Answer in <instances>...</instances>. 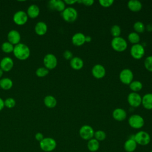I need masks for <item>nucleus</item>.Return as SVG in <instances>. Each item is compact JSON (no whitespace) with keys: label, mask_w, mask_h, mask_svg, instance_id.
I'll return each mask as SVG.
<instances>
[{"label":"nucleus","mask_w":152,"mask_h":152,"mask_svg":"<svg viewBox=\"0 0 152 152\" xmlns=\"http://www.w3.org/2000/svg\"><path fill=\"white\" fill-rule=\"evenodd\" d=\"M26 13L28 18L32 19L36 18L40 14V8L37 5L31 4L28 7Z\"/></svg>","instance_id":"a211bd4d"},{"label":"nucleus","mask_w":152,"mask_h":152,"mask_svg":"<svg viewBox=\"0 0 152 152\" xmlns=\"http://www.w3.org/2000/svg\"><path fill=\"white\" fill-rule=\"evenodd\" d=\"M130 53L133 58L140 59L143 57L145 53L144 48L140 43L133 45L131 48Z\"/></svg>","instance_id":"9d476101"},{"label":"nucleus","mask_w":152,"mask_h":152,"mask_svg":"<svg viewBox=\"0 0 152 152\" xmlns=\"http://www.w3.org/2000/svg\"><path fill=\"white\" fill-rule=\"evenodd\" d=\"M146 29L148 30V31H152V24H149L146 27Z\"/></svg>","instance_id":"c03bdc74"},{"label":"nucleus","mask_w":152,"mask_h":152,"mask_svg":"<svg viewBox=\"0 0 152 152\" xmlns=\"http://www.w3.org/2000/svg\"><path fill=\"white\" fill-rule=\"evenodd\" d=\"M111 46L115 51L121 52L127 48L128 44L123 37L119 36L113 38L111 41Z\"/></svg>","instance_id":"20e7f679"},{"label":"nucleus","mask_w":152,"mask_h":152,"mask_svg":"<svg viewBox=\"0 0 152 152\" xmlns=\"http://www.w3.org/2000/svg\"><path fill=\"white\" fill-rule=\"evenodd\" d=\"M144 64L147 70L152 72V56H147L144 61Z\"/></svg>","instance_id":"c9c22d12"},{"label":"nucleus","mask_w":152,"mask_h":152,"mask_svg":"<svg viewBox=\"0 0 152 152\" xmlns=\"http://www.w3.org/2000/svg\"><path fill=\"white\" fill-rule=\"evenodd\" d=\"M63 56L66 60H71L74 57L72 52L69 50H66L64 51L63 53Z\"/></svg>","instance_id":"4c0bfd02"},{"label":"nucleus","mask_w":152,"mask_h":152,"mask_svg":"<svg viewBox=\"0 0 152 152\" xmlns=\"http://www.w3.org/2000/svg\"><path fill=\"white\" fill-rule=\"evenodd\" d=\"M100 5L103 7H109L113 5V0H100L99 1Z\"/></svg>","instance_id":"e433bc0d"},{"label":"nucleus","mask_w":152,"mask_h":152,"mask_svg":"<svg viewBox=\"0 0 152 152\" xmlns=\"http://www.w3.org/2000/svg\"><path fill=\"white\" fill-rule=\"evenodd\" d=\"M8 42L12 44L14 46L20 43L21 35L19 31L16 30H11L7 34Z\"/></svg>","instance_id":"2eb2a0df"},{"label":"nucleus","mask_w":152,"mask_h":152,"mask_svg":"<svg viewBox=\"0 0 152 152\" xmlns=\"http://www.w3.org/2000/svg\"><path fill=\"white\" fill-rule=\"evenodd\" d=\"M13 86V82L10 78L5 77L0 80V87L4 90H10Z\"/></svg>","instance_id":"a878e982"},{"label":"nucleus","mask_w":152,"mask_h":152,"mask_svg":"<svg viewBox=\"0 0 152 152\" xmlns=\"http://www.w3.org/2000/svg\"><path fill=\"white\" fill-rule=\"evenodd\" d=\"M128 124L129 126L134 129H140L144 125V120L143 118L137 114L131 115L128 119Z\"/></svg>","instance_id":"0eeeda50"},{"label":"nucleus","mask_w":152,"mask_h":152,"mask_svg":"<svg viewBox=\"0 0 152 152\" xmlns=\"http://www.w3.org/2000/svg\"><path fill=\"white\" fill-rule=\"evenodd\" d=\"M128 7L131 11L138 12L142 8V4L138 0H131L128 2Z\"/></svg>","instance_id":"393cba45"},{"label":"nucleus","mask_w":152,"mask_h":152,"mask_svg":"<svg viewBox=\"0 0 152 152\" xmlns=\"http://www.w3.org/2000/svg\"><path fill=\"white\" fill-rule=\"evenodd\" d=\"M34 31L38 36H43L48 31V26L43 21L37 22L34 26Z\"/></svg>","instance_id":"6ab92c4d"},{"label":"nucleus","mask_w":152,"mask_h":152,"mask_svg":"<svg viewBox=\"0 0 152 152\" xmlns=\"http://www.w3.org/2000/svg\"><path fill=\"white\" fill-rule=\"evenodd\" d=\"M127 100L129 104L131 106L137 107L141 104L142 97L138 93L131 92L128 94Z\"/></svg>","instance_id":"f8f14e48"},{"label":"nucleus","mask_w":152,"mask_h":152,"mask_svg":"<svg viewBox=\"0 0 152 152\" xmlns=\"http://www.w3.org/2000/svg\"><path fill=\"white\" fill-rule=\"evenodd\" d=\"M44 138H45V137H44L43 134L41 133V132H37V133L35 134V139H36L37 141L40 142Z\"/></svg>","instance_id":"58836bf2"},{"label":"nucleus","mask_w":152,"mask_h":152,"mask_svg":"<svg viewBox=\"0 0 152 152\" xmlns=\"http://www.w3.org/2000/svg\"><path fill=\"white\" fill-rule=\"evenodd\" d=\"M40 147L42 150L45 152H50L53 151L57 145L56 142L53 138L45 137L39 142Z\"/></svg>","instance_id":"f03ea898"},{"label":"nucleus","mask_w":152,"mask_h":152,"mask_svg":"<svg viewBox=\"0 0 152 152\" xmlns=\"http://www.w3.org/2000/svg\"><path fill=\"white\" fill-rule=\"evenodd\" d=\"M14 65V63L12 59L9 56H5L0 62V68L4 72H9L12 69Z\"/></svg>","instance_id":"ddd939ff"},{"label":"nucleus","mask_w":152,"mask_h":152,"mask_svg":"<svg viewBox=\"0 0 152 152\" xmlns=\"http://www.w3.org/2000/svg\"><path fill=\"white\" fill-rule=\"evenodd\" d=\"M119 77L120 81L123 84L129 85L133 81L134 74L131 69L125 68L120 72Z\"/></svg>","instance_id":"9b49d317"},{"label":"nucleus","mask_w":152,"mask_h":152,"mask_svg":"<svg viewBox=\"0 0 152 152\" xmlns=\"http://www.w3.org/2000/svg\"><path fill=\"white\" fill-rule=\"evenodd\" d=\"M94 131L93 128L88 125H83L79 130V134L81 138L84 140H89L93 138Z\"/></svg>","instance_id":"6e6552de"},{"label":"nucleus","mask_w":152,"mask_h":152,"mask_svg":"<svg viewBox=\"0 0 152 152\" xmlns=\"http://www.w3.org/2000/svg\"><path fill=\"white\" fill-rule=\"evenodd\" d=\"M48 7L51 10L62 12L65 9V4L62 0H51L48 2Z\"/></svg>","instance_id":"4468645a"},{"label":"nucleus","mask_w":152,"mask_h":152,"mask_svg":"<svg viewBox=\"0 0 152 152\" xmlns=\"http://www.w3.org/2000/svg\"><path fill=\"white\" fill-rule=\"evenodd\" d=\"M62 18L68 23H72L76 20L78 17V12L77 10L71 7H66L61 12Z\"/></svg>","instance_id":"7ed1b4c3"},{"label":"nucleus","mask_w":152,"mask_h":152,"mask_svg":"<svg viewBox=\"0 0 152 152\" xmlns=\"http://www.w3.org/2000/svg\"><path fill=\"white\" fill-rule=\"evenodd\" d=\"M134 140L137 144L140 145H147L150 143L151 138L148 132L144 131H140L134 135Z\"/></svg>","instance_id":"39448f33"},{"label":"nucleus","mask_w":152,"mask_h":152,"mask_svg":"<svg viewBox=\"0 0 152 152\" xmlns=\"http://www.w3.org/2000/svg\"><path fill=\"white\" fill-rule=\"evenodd\" d=\"M110 33L113 36V37H119L121 33V27L118 25H113L110 28Z\"/></svg>","instance_id":"72a5a7b5"},{"label":"nucleus","mask_w":152,"mask_h":152,"mask_svg":"<svg viewBox=\"0 0 152 152\" xmlns=\"http://www.w3.org/2000/svg\"><path fill=\"white\" fill-rule=\"evenodd\" d=\"M5 107V104H4V100L0 97V111H1L4 107Z\"/></svg>","instance_id":"79ce46f5"},{"label":"nucleus","mask_w":152,"mask_h":152,"mask_svg":"<svg viewBox=\"0 0 152 152\" xmlns=\"http://www.w3.org/2000/svg\"><path fill=\"white\" fill-rule=\"evenodd\" d=\"M44 66L50 70L56 68L58 64V60L56 56L52 53L46 54L43 59Z\"/></svg>","instance_id":"423d86ee"},{"label":"nucleus","mask_w":152,"mask_h":152,"mask_svg":"<svg viewBox=\"0 0 152 152\" xmlns=\"http://www.w3.org/2000/svg\"><path fill=\"white\" fill-rule=\"evenodd\" d=\"M87 146L88 150L90 151H91V152L97 151L99 150L100 147L99 141H98L94 138H93L88 141Z\"/></svg>","instance_id":"bb28decb"},{"label":"nucleus","mask_w":152,"mask_h":152,"mask_svg":"<svg viewBox=\"0 0 152 152\" xmlns=\"http://www.w3.org/2000/svg\"><path fill=\"white\" fill-rule=\"evenodd\" d=\"M137 147V144L133 138L128 139L124 144V150L126 152H134Z\"/></svg>","instance_id":"5701e85b"},{"label":"nucleus","mask_w":152,"mask_h":152,"mask_svg":"<svg viewBox=\"0 0 152 152\" xmlns=\"http://www.w3.org/2000/svg\"><path fill=\"white\" fill-rule=\"evenodd\" d=\"M14 48V46L10 43L9 42H4L1 45V50L2 52L6 53H10L11 52H13Z\"/></svg>","instance_id":"c85d7f7f"},{"label":"nucleus","mask_w":152,"mask_h":152,"mask_svg":"<svg viewBox=\"0 0 152 152\" xmlns=\"http://www.w3.org/2000/svg\"><path fill=\"white\" fill-rule=\"evenodd\" d=\"M86 6H91L94 4V1L93 0H83L81 2Z\"/></svg>","instance_id":"ea45409f"},{"label":"nucleus","mask_w":152,"mask_h":152,"mask_svg":"<svg viewBox=\"0 0 152 152\" xmlns=\"http://www.w3.org/2000/svg\"><path fill=\"white\" fill-rule=\"evenodd\" d=\"M49 70L45 66L39 67L36 70V75L38 77H40V78L46 77L49 74Z\"/></svg>","instance_id":"2f4dec72"},{"label":"nucleus","mask_w":152,"mask_h":152,"mask_svg":"<svg viewBox=\"0 0 152 152\" xmlns=\"http://www.w3.org/2000/svg\"><path fill=\"white\" fill-rule=\"evenodd\" d=\"M91 41V37L90 36H86V42H90Z\"/></svg>","instance_id":"37998d69"},{"label":"nucleus","mask_w":152,"mask_h":152,"mask_svg":"<svg viewBox=\"0 0 152 152\" xmlns=\"http://www.w3.org/2000/svg\"><path fill=\"white\" fill-rule=\"evenodd\" d=\"M94 137L98 141H102L105 140L106 134V132L102 130H97L94 132Z\"/></svg>","instance_id":"473e14b6"},{"label":"nucleus","mask_w":152,"mask_h":152,"mask_svg":"<svg viewBox=\"0 0 152 152\" xmlns=\"http://www.w3.org/2000/svg\"><path fill=\"white\" fill-rule=\"evenodd\" d=\"M112 116L117 121H122L126 118V112L122 108H116L113 111Z\"/></svg>","instance_id":"aec40b11"},{"label":"nucleus","mask_w":152,"mask_h":152,"mask_svg":"<svg viewBox=\"0 0 152 152\" xmlns=\"http://www.w3.org/2000/svg\"><path fill=\"white\" fill-rule=\"evenodd\" d=\"M45 105L50 109L55 107L57 104V100L56 98L52 95H47L43 99Z\"/></svg>","instance_id":"b1692460"},{"label":"nucleus","mask_w":152,"mask_h":152,"mask_svg":"<svg viewBox=\"0 0 152 152\" xmlns=\"http://www.w3.org/2000/svg\"><path fill=\"white\" fill-rule=\"evenodd\" d=\"M12 53L17 59L20 61H24L29 58L30 55V49L27 45L20 43L14 46Z\"/></svg>","instance_id":"f257e3e1"},{"label":"nucleus","mask_w":152,"mask_h":152,"mask_svg":"<svg viewBox=\"0 0 152 152\" xmlns=\"http://www.w3.org/2000/svg\"><path fill=\"white\" fill-rule=\"evenodd\" d=\"M16 104V102L15 100L14 99L12 98V97H8L5 100H4V104L5 106L8 109H11L13 108Z\"/></svg>","instance_id":"f704fd0d"},{"label":"nucleus","mask_w":152,"mask_h":152,"mask_svg":"<svg viewBox=\"0 0 152 152\" xmlns=\"http://www.w3.org/2000/svg\"><path fill=\"white\" fill-rule=\"evenodd\" d=\"M141 104L147 110L152 109V93H147L143 96Z\"/></svg>","instance_id":"4be33fe9"},{"label":"nucleus","mask_w":152,"mask_h":152,"mask_svg":"<svg viewBox=\"0 0 152 152\" xmlns=\"http://www.w3.org/2000/svg\"><path fill=\"white\" fill-rule=\"evenodd\" d=\"M91 73L93 77L97 79L103 78L106 74V69L101 64H96L91 69Z\"/></svg>","instance_id":"dca6fc26"},{"label":"nucleus","mask_w":152,"mask_h":152,"mask_svg":"<svg viewBox=\"0 0 152 152\" xmlns=\"http://www.w3.org/2000/svg\"><path fill=\"white\" fill-rule=\"evenodd\" d=\"M128 39L129 42H131L133 45L139 43V42L140 40V37L139 36V34L135 33V31L130 33L128 36Z\"/></svg>","instance_id":"c756f323"},{"label":"nucleus","mask_w":152,"mask_h":152,"mask_svg":"<svg viewBox=\"0 0 152 152\" xmlns=\"http://www.w3.org/2000/svg\"><path fill=\"white\" fill-rule=\"evenodd\" d=\"M28 19V17L27 15L26 12L19 10L14 13L12 20L14 23L18 26H23L24 25Z\"/></svg>","instance_id":"1a4fd4ad"},{"label":"nucleus","mask_w":152,"mask_h":152,"mask_svg":"<svg viewBox=\"0 0 152 152\" xmlns=\"http://www.w3.org/2000/svg\"><path fill=\"white\" fill-rule=\"evenodd\" d=\"M64 2L65 4L68 5H72L76 2H78V1L76 0H65Z\"/></svg>","instance_id":"a19ab883"},{"label":"nucleus","mask_w":152,"mask_h":152,"mask_svg":"<svg viewBox=\"0 0 152 152\" xmlns=\"http://www.w3.org/2000/svg\"><path fill=\"white\" fill-rule=\"evenodd\" d=\"M129 86L130 89L132 91V92H135V93H137L138 91H140L142 88V83L138 80L132 81L129 84Z\"/></svg>","instance_id":"cd10ccee"},{"label":"nucleus","mask_w":152,"mask_h":152,"mask_svg":"<svg viewBox=\"0 0 152 152\" xmlns=\"http://www.w3.org/2000/svg\"><path fill=\"white\" fill-rule=\"evenodd\" d=\"M84 65V62L81 58L78 56H74L70 60V66L75 70L81 69Z\"/></svg>","instance_id":"412c9836"},{"label":"nucleus","mask_w":152,"mask_h":152,"mask_svg":"<svg viewBox=\"0 0 152 152\" xmlns=\"http://www.w3.org/2000/svg\"><path fill=\"white\" fill-rule=\"evenodd\" d=\"M72 43L74 45L80 46L84 45L86 42V36L80 32L75 33L71 39Z\"/></svg>","instance_id":"f3484780"},{"label":"nucleus","mask_w":152,"mask_h":152,"mask_svg":"<svg viewBox=\"0 0 152 152\" xmlns=\"http://www.w3.org/2000/svg\"><path fill=\"white\" fill-rule=\"evenodd\" d=\"M150 152H152V150H151Z\"/></svg>","instance_id":"49530a36"},{"label":"nucleus","mask_w":152,"mask_h":152,"mask_svg":"<svg viewBox=\"0 0 152 152\" xmlns=\"http://www.w3.org/2000/svg\"><path fill=\"white\" fill-rule=\"evenodd\" d=\"M134 30L135 33L139 34V33H142L144 31L145 29V25L141 21H137L134 24L133 26Z\"/></svg>","instance_id":"7c9ffc66"},{"label":"nucleus","mask_w":152,"mask_h":152,"mask_svg":"<svg viewBox=\"0 0 152 152\" xmlns=\"http://www.w3.org/2000/svg\"><path fill=\"white\" fill-rule=\"evenodd\" d=\"M3 73H4V71L0 68V78L2 77V76L3 75Z\"/></svg>","instance_id":"a18cd8bd"}]
</instances>
